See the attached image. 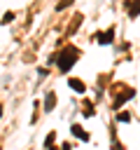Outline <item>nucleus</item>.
I'll return each mask as SVG.
<instances>
[{"instance_id": "10", "label": "nucleus", "mask_w": 140, "mask_h": 150, "mask_svg": "<svg viewBox=\"0 0 140 150\" xmlns=\"http://www.w3.org/2000/svg\"><path fill=\"white\" fill-rule=\"evenodd\" d=\"M12 19H14V14H12V12H7V14H5V16H2V23H9V21H12Z\"/></svg>"}, {"instance_id": "5", "label": "nucleus", "mask_w": 140, "mask_h": 150, "mask_svg": "<svg viewBox=\"0 0 140 150\" xmlns=\"http://www.w3.org/2000/svg\"><path fill=\"white\" fill-rule=\"evenodd\" d=\"M70 131H72V136H79L82 141H89V134H86L79 124H72V129H70Z\"/></svg>"}, {"instance_id": "4", "label": "nucleus", "mask_w": 140, "mask_h": 150, "mask_svg": "<svg viewBox=\"0 0 140 150\" xmlns=\"http://www.w3.org/2000/svg\"><path fill=\"white\" fill-rule=\"evenodd\" d=\"M68 84H70L72 89H77L79 94H84V91H86V87H84V82H82V80H75V77H70V80H68Z\"/></svg>"}, {"instance_id": "7", "label": "nucleus", "mask_w": 140, "mask_h": 150, "mask_svg": "<svg viewBox=\"0 0 140 150\" xmlns=\"http://www.w3.org/2000/svg\"><path fill=\"white\" fill-rule=\"evenodd\" d=\"M54 103H56V94L49 91V94H47V101H44V112H49V110L54 108Z\"/></svg>"}, {"instance_id": "11", "label": "nucleus", "mask_w": 140, "mask_h": 150, "mask_svg": "<svg viewBox=\"0 0 140 150\" xmlns=\"http://www.w3.org/2000/svg\"><path fill=\"white\" fill-rule=\"evenodd\" d=\"M0 117H2V105H0Z\"/></svg>"}, {"instance_id": "3", "label": "nucleus", "mask_w": 140, "mask_h": 150, "mask_svg": "<svg viewBox=\"0 0 140 150\" xmlns=\"http://www.w3.org/2000/svg\"><path fill=\"white\" fill-rule=\"evenodd\" d=\"M114 40V28H107L105 33H98V42L100 45H110Z\"/></svg>"}, {"instance_id": "1", "label": "nucleus", "mask_w": 140, "mask_h": 150, "mask_svg": "<svg viewBox=\"0 0 140 150\" xmlns=\"http://www.w3.org/2000/svg\"><path fill=\"white\" fill-rule=\"evenodd\" d=\"M77 59H79V49H77V47H72V45H68V47H63L56 56H51V59H49V63H54V61H56L58 70L68 73V70L72 68V63H77Z\"/></svg>"}, {"instance_id": "9", "label": "nucleus", "mask_w": 140, "mask_h": 150, "mask_svg": "<svg viewBox=\"0 0 140 150\" xmlns=\"http://www.w3.org/2000/svg\"><path fill=\"white\" fill-rule=\"evenodd\" d=\"M117 120H119V122H128L131 115H128V112H121V115H117Z\"/></svg>"}, {"instance_id": "8", "label": "nucleus", "mask_w": 140, "mask_h": 150, "mask_svg": "<svg viewBox=\"0 0 140 150\" xmlns=\"http://www.w3.org/2000/svg\"><path fill=\"white\" fill-rule=\"evenodd\" d=\"M91 115H93V108H91V103L86 101V103H84V117H91Z\"/></svg>"}, {"instance_id": "2", "label": "nucleus", "mask_w": 140, "mask_h": 150, "mask_svg": "<svg viewBox=\"0 0 140 150\" xmlns=\"http://www.w3.org/2000/svg\"><path fill=\"white\" fill-rule=\"evenodd\" d=\"M133 96H135V91H133V89H126L121 96H117V98L112 101V108H114V110H117V108H121V103H124L126 98H133Z\"/></svg>"}, {"instance_id": "6", "label": "nucleus", "mask_w": 140, "mask_h": 150, "mask_svg": "<svg viewBox=\"0 0 140 150\" xmlns=\"http://www.w3.org/2000/svg\"><path fill=\"white\" fill-rule=\"evenodd\" d=\"M126 9H128V14H131V16H138V14H140V0H131Z\"/></svg>"}]
</instances>
